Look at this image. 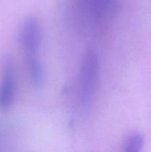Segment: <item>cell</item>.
<instances>
[{
    "label": "cell",
    "mask_w": 151,
    "mask_h": 152,
    "mask_svg": "<svg viewBox=\"0 0 151 152\" xmlns=\"http://www.w3.org/2000/svg\"><path fill=\"white\" fill-rule=\"evenodd\" d=\"M100 64L96 52L88 50L84 53L80 64L78 78V94L84 107L91 105L98 90Z\"/></svg>",
    "instance_id": "1"
},
{
    "label": "cell",
    "mask_w": 151,
    "mask_h": 152,
    "mask_svg": "<svg viewBox=\"0 0 151 152\" xmlns=\"http://www.w3.org/2000/svg\"><path fill=\"white\" fill-rule=\"evenodd\" d=\"M144 144V136L139 132H133L124 137L121 143V151L125 152L140 151Z\"/></svg>",
    "instance_id": "6"
},
{
    "label": "cell",
    "mask_w": 151,
    "mask_h": 152,
    "mask_svg": "<svg viewBox=\"0 0 151 152\" xmlns=\"http://www.w3.org/2000/svg\"><path fill=\"white\" fill-rule=\"evenodd\" d=\"M28 72L31 82L35 86H39L44 79V71L39 57L25 59Z\"/></svg>",
    "instance_id": "5"
},
{
    "label": "cell",
    "mask_w": 151,
    "mask_h": 152,
    "mask_svg": "<svg viewBox=\"0 0 151 152\" xmlns=\"http://www.w3.org/2000/svg\"><path fill=\"white\" fill-rule=\"evenodd\" d=\"M121 0H75L78 13L83 22L94 26L116 10Z\"/></svg>",
    "instance_id": "2"
},
{
    "label": "cell",
    "mask_w": 151,
    "mask_h": 152,
    "mask_svg": "<svg viewBox=\"0 0 151 152\" xmlns=\"http://www.w3.org/2000/svg\"><path fill=\"white\" fill-rule=\"evenodd\" d=\"M16 93L15 68L11 59H4L0 77V108L7 109L13 102Z\"/></svg>",
    "instance_id": "4"
},
{
    "label": "cell",
    "mask_w": 151,
    "mask_h": 152,
    "mask_svg": "<svg viewBox=\"0 0 151 152\" xmlns=\"http://www.w3.org/2000/svg\"><path fill=\"white\" fill-rule=\"evenodd\" d=\"M17 42L27 58L38 57L41 42V27L34 16L26 18L17 31Z\"/></svg>",
    "instance_id": "3"
}]
</instances>
